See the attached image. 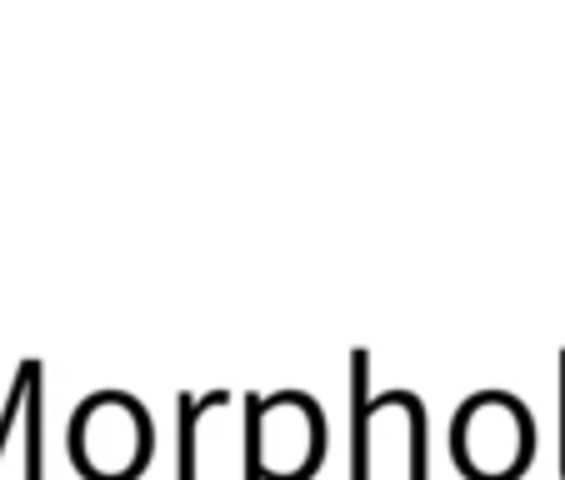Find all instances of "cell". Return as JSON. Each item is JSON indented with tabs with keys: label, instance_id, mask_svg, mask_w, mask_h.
Here are the masks:
<instances>
[{
	"label": "cell",
	"instance_id": "cell-4",
	"mask_svg": "<svg viewBox=\"0 0 565 480\" xmlns=\"http://www.w3.org/2000/svg\"><path fill=\"white\" fill-rule=\"evenodd\" d=\"M365 375H371V355L351 351V480H371V401H365Z\"/></svg>",
	"mask_w": 565,
	"mask_h": 480
},
{
	"label": "cell",
	"instance_id": "cell-1",
	"mask_svg": "<svg viewBox=\"0 0 565 480\" xmlns=\"http://www.w3.org/2000/svg\"><path fill=\"white\" fill-rule=\"evenodd\" d=\"M150 456V420L126 391H100L71 416V460L90 480H130Z\"/></svg>",
	"mask_w": 565,
	"mask_h": 480
},
{
	"label": "cell",
	"instance_id": "cell-6",
	"mask_svg": "<svg viewBox=\"0 0 565 480\" xmlns=\"http://www.w3.org/2000/svg\"><path fill=\"white\" fill-rule=\"evenodd\" d=\"M561 476H565V351H561Z\"/></svg>",
	"mask_w": 565,
	"mask_h": 480
},
{
	"label": "cell",
	"instance_id": "cell-3",
	"mask_svg": "<svg viewBox=\"0 0 565 480\" xmlns=\"http://www.w3.org/2000/svg\"><path fill=\"white\" fill-rule=\"evenodd\" d=\"M256 436H260V466H270L276 480H300L326 450V420L310 406V395L280 391L276 401H260Z\"/></svg>",
	"mask_w": 565,
	"mask_h": 480
},
{
	"label": "cell",
	"instance_id": "cell-2",
	"mask_svg": "<svg viewBox=\"0 0 565 480\" xmlns=\"http://www.w3.org/2000/svg\"><path fill=\"white\" fill-rule=\"evenodd\" d=\"M535 456L531 410L505 391H480L456 416V460L476 480H505Z\"/></svg>",
	"mask_w": 565,
	"mask_h": 480
},
{
	"label": "cell",
	"instance_id": "cell-5",
	"mask_svg": "<svg viewBox=\"0 0 565 480\" xmlns=\"http://www.w3.org/2000/svg\"><path fill=\"white\" fill-rule=\"evenodd\" d=\"M215 401H225V395H181V480H195V416L211 410Z\"/></svg>",
	"mask_w": 565,
	"mask_h": 480
}]
</instances>
